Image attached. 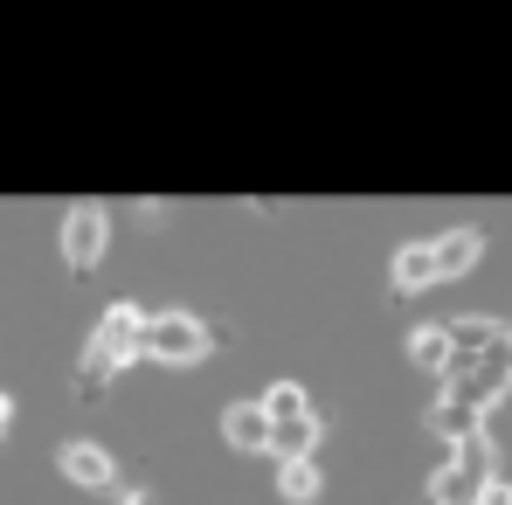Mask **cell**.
<instances>
[{
	"label": "cell",
	"mask_w": 512,
	"mask_h": 505,
	"mask_svg": "<svg viewBox=\"0 0 512 505\" xmlns=\"http://www.w3.org/2000/svg\"><path fill=\"white\" fill-rule=\"evenodd\" d=\"M478 505H512V485H492V492H485Z\"/></svg>",
	"instance_id": "15"
},
{
	"label": "cell",
	"mask_w": 512,
	"mask_h": 505,
	"mask_svg": "<svg viewBox=\"0 0 512 505\" xmlns=\"http://www.w3.org/2000/svg\"><path fill=\"white\" fill-rule=\"evenodd\" d=\"M478 416H485V409H471V402H464V395L450 388V395H443V402L429 409V436H443L450 450H464L471 436H485V422H478Z\"/></svg>",
	"instance_id": "8"
},
{
	"label": "cell",
	"mask_w": 512,
	"mask_h": 505,
	"mask_svg": "<svg viewBox=\"0 0 512 505\" xmlns=\"http://www.w3.org/2000/svg\"><path fill=\"white\" fill-rule=\"evenodd\" d=\"M56 243H63V263L84 277L97 270V256L111 243V208H97V201H77V208H63V229H56Z\"/></svg>",
	"instance_id": "4"
},
{
	"label": "cell",
	"mask_w": 512,
	"mask_h": 505,
	"mask_svg": "<svg viewBox=\"0 0 512 505\" xmlns=\"http://www.w3.org/2000/svg\"><path fill=\"white\" fill-rule=\"evenodd\" d=\"M7 422H14V402L0 395V443H7Z\"/></svg>",
	"instance_id": "16"
},
{
	"label": "cell",
	"mask_w": 512,
	"mask_h": 505,
	"mask_svg": "<svg viewBox=\"0 0 512 505\" xmlns=\"http://www.w3.org/2000/svg\"><path fill=\"white\" fill-rule=\"evenodd\" d=\"M319 436H326L319 409H312V416H291V422H270V457H277V464H291V457H319Z\"/></svg>",
	"instance_id": "11"
},
{
	"label": "cell",
	"mask_w": 512,
	"mask_h": 505,
	"mask_svg": "<svg viewBox=\"0 0 512 505\" xmlns=\"http://www.w3.org/2000/svg\"><path fill=\"white\" fill-rule=\"evenodd\" d=\"M436 243V270H443V284L450 277H464V270H478V256H485V229H471V222H457L450 236H429Z\"/></svg>",
	"instance_id": "10"
},
{
	"label": "cell",
	"mask_w": 512,
	"mask_h": 505,
	"mask_svg": "<svg viewBox=\"0 0 512 505\" xmlns=\"http://www.w3.org/2000/svg\"><path fill=\"white\" fill-rule=\"evenodd\" d=\"M319 492H326L319 457H291V464H277V499H284V505H319Z\"/></svg>",
	"instance_id": "12"
},
{
	"label": "cell",
	"mask_w": 512,
	"mask_h": 505,
	"mask_svg": "<svg viewBox=\"0 0 512 505\" xmlns=\"http://www.w3.org/2000/svg\"><path fill=\"white\" fill-rule=\"evenodd\" d=\"M263 416H270V422H291V416H312V402H305V388H298V381H270V388H263Z\"/></svg>",
	"instance_id": "14"
},
{
	"label": "cell",
	"mask_w": 512,
	"mask_h": 505,
	"mask_svg": "<svg viewBox=\"0 0 512 505\" xmlns=\"http://www.w3.org/2000/svg\"><path fill=\"white\" fill-rule=\"evenodd\" d=\"M388 284H395V298H416V291H429V284H443L436 243H402V250L388 256Z\"/></svg>",
	"instance_id": "7"
},
{
	"label": "cell",
	"mask_w": 512,
	"mask_h": 505,
	"mask_svg": "<svg viewBox=\"0 0 512 505\" xmlns=\"http://www.w3.org/2000/svg\"><path fill=\"white\" fill-rule=\"evenodd\" d=\"M132 360H146V312L118 298V305L97 319L84 360H77V395H84V402H97V395H104V388H111Z\"/></svg>",
	"instance_id": "1"
},
{
	"label": "cell",
	"mask_w": 512,
	"mask_h": 505,
	"mask_svg": "<svg viewBox=\"0 0 512 505\" xmlns=\"http://www.w3.org/2000/svg\"><path fill=\"white\" fill-rule=\"evenodd\" d=\"M222 443L229 450H270V416H263V402H229L222 409Z\"/></svg>",
	"instance_id": "9"
},
{
	"label": "cell",
	"mask_w": 512,
	"mask_h": 505,
	"mask_svg": "<svg viewBox=\"0 0 512 505\" xmlns=\"http://www.w3.org/2000/svg\"><path fill=\"white\" fill-rule=\"evenodd\" d=\"M450 388H457V395H464L471 409H492L499 395H512V333L499 339V346H492L485 360H471V367H464V374H457Z\"/></svg>",
	"instance_id": "5"
},
{
	"label": "cell",
	"mask_w": 512,
	"mask_h": 505,
	"mask_svg": "<svg viewBox=\"0 0 512 505\" xmlns=\"http://www.w3.org/2000/svg\"><path fill=\"white\" fill-rule=\"evenodd\" d=\"M409 360H416L423 374H443V381H450V326H416V333H409Z\"/></svg>",
	"instance_id": "13"
},
{
	"label": "cell",
	"mask_w": 512,
	"mask_h": 505,
	"mask_svg": "<svg viewBox=\"0 0 512 505\" xmlns=\"http://www.w3.org/2000/svg\"><path fill=\"white\" fill-rule=\"evenodd\" d=\"M492 436H471L464 450H450V464L429 478V505H478L492 492Z\"/></svg>",
	"instance_id": "2"
},
{
	"label": "cell",
	"mask_w": 512,
	"mask_h": 505,
	"mask_svg": "<svg viewBox=\"0 0 512 505\" xmlns=\"http://www.w3.org/2000/svg\"><path fill=\"white\" fill-rule=\"evenodd\" d=\"M56 471H63L77 492H118V457H111L104 443H84V436L56 450Z\"/></svg>",
	"instance_id": "6"
},
{
	"label": "cell",
	"mask_w": 512,
	"mask_h": 505,
	"mask_svg": "<svg viewBox=\"0 0 512 505\" xmlns=\"http://www.w3.org/2000/svg\"><path fill=\"white\" fill-rule=\"evenodd\" d=\"M215 353V333L194 312H146V360L160 367H201Z\"/></svg>",
	"instance_id": "3"
},
{
	"label": "cell",
	"mask_w": 512,
	"mask_h": 505,
	"mask_svg": "<svg viewBox=\"0 0 512 505\" xmlns=\"http://www.w3.org/2000/svg\"><path fill=\"white\" fill-rule=\"evenodd\" d=\"M118 505H146V492H139V485H125V492H118Z\"/></svg>",
	"instance_id": "17"
}]
</instances>
